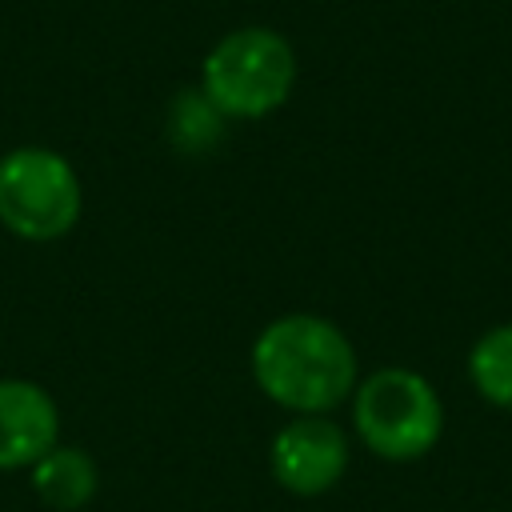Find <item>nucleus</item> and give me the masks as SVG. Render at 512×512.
<instances>
[{
    "mask_svg": "<svg viewBox=\"0 0 512 512\" xmlns=\"http://www.w3.org/2000/svg\"><path fill=\"white\" fill-rule=\"evenodd\" d=\"M468 376L488 404L512 412V324H496L472 344Z\"/></svg>",
    "mask_w": 512,
    "mask_h": 512,
    "instance_id": "nucleus-8",
    "label": "nucleus"
},
{
    "mask_svg": "<svg viewBox=\"0 0 512 512\" xmlns=\"http://www.w3.org/2000/svg\"><path fill=\"white\" fill-rule=\"evenodd\" d=\"M60 444L56 400L20 376L0 380V472L32 468L48 448Z\"/></svg>",
    "mask_w": 512,
    "mask_h": 512,
    "instance_id": "nucleus-6",
    "label": "nucleus"
},
{
    "mask_svg": "<svg viewBox=\"0 0 512 512\" xmlns=\"http://www.w3.org/2000/svg\"><path fill=\"white\" fill-rule=\"evenodd\" d=\"M256 388L292 416H328L360 384L352 340L324 316L288 312L252 340Z\"/></svg>",
    "mask_w": 512,
    "mask_h": 512,
    "instance_id": "nucleus-1",
    "label": "nucleus"
},
{
    "mask_svg": "<svg viewBox=\"0 0 512 512\" xmlns=\"http://www.w3.org/2000/svg\"><path fill=\"white\" fill-rule=\"evenodd\" d=\"M352 428L380 460H420L444 432V404L420 372L376 368L352 392Z\"/></svg>",
    "mask_w": 512,
    "mask_h": 512,
    "instance_id": "nucleus-3",
    "label": "nucleus"
},
{
    "mask_svg": "<svg viewBox=\"0 0 512 512\" xmlns=\"http://www.w3.org/2000/svg\"><path fill=\"white\" fill-rule=\"evenodd\" d=\"M84 188L76 168L40 144H20L0 156V224L32 244L60 240L76 228Z\"/></svg>",
    "mask_w": 512,
    "mask_h": 512,
    "instance_id": "nucleus-4",
    "label": "nucleus"
},
{
    "mask_svg": "<svg viewBox=\"0 0 512 512\" xmlns=\"http://www.w3.org/2000/svg\"><path fill=\"white\" fill-rule=\"evenodd\" d=\"M348 432L332 416H292L272 436V476L296 496H320L348 472Z\"/></svg>",
    "mask_w": 512,
    "mask_h": 512,
    "instance_id": "nucleus-5",
    "label": "nucleus"
},
{
    "mask_svg": "<svg viewBox=\"0 0 512 512\" xmlns=\"http://www.w3.org/2000/svg\"><path fill=\"white\" fill-rule=\"evenodd\" d=\"M224 124H228V120L216 112V104H212L200 88L180 92V96L172 100V108H168V136H172V144H176L180 152H188V156L208 152V148L220 140Z\"/></svg>",
    "mask_w": 512,
    "mask_h": 512,
    "instance_id": "nucleus-9",
    "label": "nucleus"
},
{
    "mask_svg": "<svg viewBox=\"0 0 512 512\" xmlns=\"http://www.w3.org/2000/svg\"><path fill=\"white\" fill-rule=\"evenodd\" d=\"M296 84V52L288 36L264 24L232 28L220 36L200 64V92L224 120L272 116Z\"/></svg>",
    "mask_w": 512,
    "mask_h": 512,
    "instance_id": "nucleus-2",
    "label": "nucleus"
},
{
    "mask_svg": "<svg viewBox=\"0 0 512 512\" xmlns=\"http://www.w3.org/2000/svg\"><path fill=\"white\" fill-rule=\"evenodd\" d=\"M28 472H32V492H36L48 508H56V512H76V508H84V504L96 496V488H100V468H96V460H92L84 448H76V444H56V448H48Z\"/></svg>",
    "mask_w": 512,
    "mask_h": 512,
    "instance_id": "nucleus-7",
    "label": "nucleus"
}]
</instances>
